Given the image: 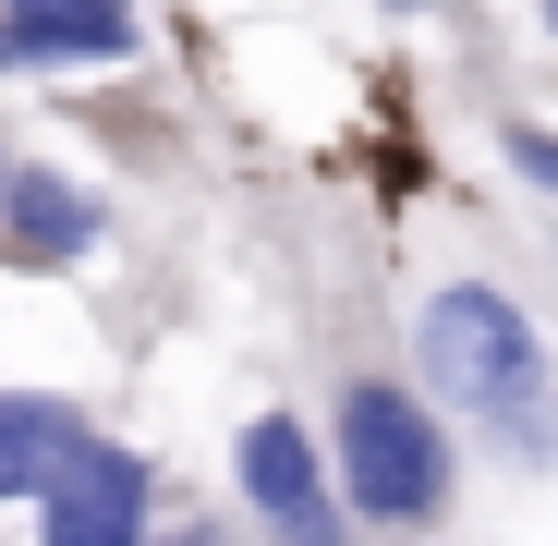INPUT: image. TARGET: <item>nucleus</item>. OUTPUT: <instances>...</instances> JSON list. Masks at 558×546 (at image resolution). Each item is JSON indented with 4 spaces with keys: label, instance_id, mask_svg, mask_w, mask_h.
<instances>
[{
    "label": "nucleus",
    "instance_id": "nucleus-9",
    "mask_svg": "<svg viewBox=\"0 0 558 546\" xmlns=\"http://www.w3.org/2000/svg\"><path fill=\"white\" fill-rule=\"evenodd\" d=\"M0 195H13V158H0Z\"/></svg>",
    "mask_w": 558,
    "mask_h": 546
},
{
    "label": "nucleus",
    "instance_id": "nucleus-5",
    "mask_svg": "<svg viewBox=\"0 0 558 546\" xmlns=\"http://www.w3.org/2000/svg\"><path fill=\"white\" fill-rule=\"evenodd\" d=\"M0 255L13 267H85L98 255V195L61 170H13V195H0Z\"/></svg>",
    "mask_w": 558,
    "mask_h": 546
},
{
    "label": "nucleus",
    "instance_id": "nucleus-1",
    "mask_svg": "<svg viewBox=\"0 0 558 546\" xmlns=\"http://www.w3.org/2000/svg\"><path fill=\"white\" fill-rule=\"evenodd\" d=\"M413 364H425V389L449 413H474V425H510V413L546 401V340H534V316L498 280H437L425 316H413Z\"/></svg>",
    "mask_w": 558,
    "mask_h": 546
},
{
    "label": "nucleus",
    "instance_id": "nucleus-4",
    "mask_svg": "<svg viewBox=\"0 0 558 546\" xmlns=\"http://www.w3.org/2000/svg\"><path fill=\"white\" fill-rule=\"evenodd\" d=\"M134 49V0H13L0 13V73H61V61H122Z\"/></svg>",
    "mask_w": 558,
    "mask_h": 546
},
{
    "label": "nucleus",
    "instance_id": "nucleus-10",
    "mask_svg": "<svg viewBox=\"0 0 558 546\" xmlns=\"http://www.w3.org/2000/svg\"><path fill=\"white\" fill-rule=\"evenodd\" d=\"M546 37H558V0H546Z\"/></svg>",
    "mask_w": 558,
    "mask_h": 546
},
{
    "label": "nucleus",
    "instance_id": "nucleus-2",
    "mask_svg": "<svg viewBox=\"0 0 558 546\" xmlns=\"http://www.w3.org/2000/svg\"><path fill=\"white\" fill-rule=\"evenodd\" d=\"M340 498L364 522H437L449 510V425L401 377H352L340 389Z\"/></svg>",
    "mask_w": 558,
    "mask_h": 546
},
{
    "label": "nucleus",
    "instance_id": "nucleus-6",
    "mask_svg": "<svg viewBox=\"0 0 558 546\" xmlns=\"http://www.w3.org/2000/svg\"><path fill=\"white\" fill-rule=\"evenodd\" d=\"M85 413L73 401H37V389H0V498H49V474L73 462Z\"/></svg>",
    "mask_w": 558,
    "mask_h": 546
},
{
    "label": "nucleus",
    "instance_id": "nucleus-3",
    "mask_svg": "<svg viewBox=\"0 0 558 546\" xmlns=\"http://www.w3.org/2000/svg\"><path fill=\"white\" fill-rule=\"evenodd\" d=\"M231 474H243V498H255V522H267L279 546H352V522H340V498H328V474H316V437H304L292 413H255L243 449H231Z\"/></svg>",
    "mask_w": 558,
    "mask_h": 546
},
{
    "label": "nucleus",
    "instance_id": "nucleus-8",
    "mask_svg": "<svg viewBox=\"0 0 558 546\" xmlns=\"http://www.w3.org/2000/svg\"><path fill=\"white\" fill-rule=\"evenodd\" d=\"M510 170L534 182V195H558V134H534V122H522V134H510Z\"/></svg>",
    "mask_w": 558,
    "mask_h": 546
},
{
    "label": "nucleus",
    "instance_id": "nucleus-7",
    "mask_svg": "<svg viewBox=\"0 0 558 546\" xmlns=\"http://www.w3.org/2000/svg\"><path fill=\"white\" fill-rule=\"evenodd\" d=\"M37 546H146V498H110V486H49L37 498Z\"/></svg>",
    "mask_w": 558,
    "mask_h": 546
}]
</instances>
